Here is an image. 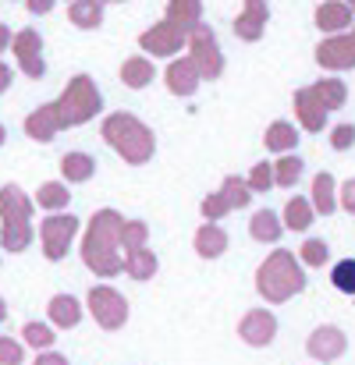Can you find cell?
<instances>
[{
  "instance_id": "6da1fadb",
  "label": "cell",
  "mask_w": 355,
  "mask_h": 365,
  "mask_svg": "<svg viewBox=\"0 0 355 365\" xmlns=\"http://www.w3.org/2000/svg\"><path fill=\"white\" fill-rule=\"evenodd\" d=\"M306 348H309L313 359H320V362H334V359L345 355L349 341H345V334H341L338 327H320V330H313V337H309Z\"/></svg>"
},
{
  "instance_id": "7a4b0ae2",
  "label": "cell",
  "mask_w": 355,
  "mask_h": 365,
  "mask_svg": "<svg viewBox=\"0 0 355 365\" xmlns=\"http://www.w3.org/2000/svg\"><path fill=\"white\" fill-rule=\"evenodd\" d=\"M277 337V319L270 312H249L241 319V341L252 348H266Z\"/></svg>"
},
{
  "instance_id": "3957f363",
  "label": "cell",
  "mask_w": 355,
  "mask_h": 365,
  "mask_svg": "<svg viewBox=\"0 0 355 365\" xmlns=\"http://www.w3.org/2000/svg\"><path fill=\"white\" fill-rule=\"evenodd\" d=\"M79 319H82V309H79V302H75L71 294H57V298L50 302V323H54V327L71 330V327H79Z\"/></svg>"
},
{
  "instance_id": "277c9868",
  "label": "cell",
  "mask_w": 355,
  "mask_h": 365,
  "mask_svg": "<svg viewBox=\"0 0 355 365\" xmlns=\"http://www.w3.org/2000/svg\"><path fill=\"white\" fill-rule=\"evenodd\" d=\"M21 341H25V348L50 351V348H54V341H57V334H54L46 323H25V327H21Z\"/></svg>"
},
{
  "instance_id": "5b68a950",
  "label": "cell",
  "mask_w": 355,
  "mask_h": 365,
  "mask_svg": "<svg viewBox=\"0 0 355 365\" xmlns=\"http://www.w3.org/2000/svg\"><path fill=\"white\" fill-rule=\"evenodd\" d=\"M331 280H334V287H338L341 294H355V259L338 262L334 273H331Z\"/></svg>"
},
{
  "instance_id": "8992f818",
  "label": "cell",
  "mask_w": 355,
  "mask_h": 365,
  "mask_svg": "<svg viewBox=\"0 0 355 365\" xmlns=\"http://www.w3.org/2000/svg\"><path fill=\"white\" fill-rule=\"evenodd\" d=\"M21 359H25V344L0 337V365H21Z\"/></svg>"
},
{
  "instance_id": "52a82bcc",
  "label": "cell",
  "mask_w": 355,
  "mask_h": 365,
  "mask_svg": "<svg viewBox=\"0 0 355 365\" xmlns=\"http://www.w3.org/2000/svg\"><path fill=\"white\" fill-rule=\"evenodd\" d=\"M64 167H68V174H71L75 181H82V178H89V174H93V167H96V163H93L89 156H68V160H64Z\"/></svg>"
},
{
  "instance_id": "ba28073f",
  "label": "cell",
  "mask_w": 355,
  "mask_h": 365,
  "mask_svg": "<svg viewBox=\"0 0 355 365\" xmlns=\"http://www.w3.org/2000/svg\"><path fill=\"white\" fill-rule=\"evenodd\" d=\"M352 142H355V128H352V124H349V128H338V131H334V149H349Z\"/></svg>"
},
{
  "instance_id": "9c48e42d",
  "label": "cell",
  "mask_w": 355,
  "mask_h": 365,
  "mask_svg": "<svg viewBox=\"0 0 355 365\" xmlns=\"http://www.w3.org/2000/svg\"><path fill=\"white\" fill-rule=\"evenodd\" d=\"M306 259H309V262H327V245L324 242H309L306 245Z\"/></svg>"
},
{
  "instance_id": "30bf717a",
  "label": "cell",
  "mask_w": 355,
  "mask_h": 365,
  "mask_svg": "<svg viewBox=\"0 0 355 365\" xmlns=\"http://www.w3.org/2000/svg\"><path fill=\"white\" fill-rule=\"evenodd\" d=\"M36 365H71L64 355H57V351H43L39 359H36Z\"/></svg>"
},
{
  "instance_id": "8fae6325",
  "label": "cell",
  "mask_w": 355,
  "mask_h": 365,
  "mask_svg": "<svg viewBox=\"0 0 355 365\" xmlns=\"http://www.w3.org/2000/svg\"><path fill=\"white\" fill-rule=\"evenodd\" d=\"M345 206H349V210H355V185H349V188H345Z\"/></svg>"
},
{
  "instance_id": "7c38bea8",
  "label": "cell",
  "mask_w": 355,
  "mask_h": 365,
  "mask_svg": "<svg viewBox=\"0 0 355 365\" xmlns=\"http://www.w3.org/2000/svg\"><path fill=\"white\" fill-rule=\"evenodd\" d=\"M7 86H11V75H7V71H4V68H0V93H4V89H7Z\"/></svg>"
},
{
  "instance_id": "4fadbf2b",
  "label": "cell",
  "mask_w": 355,
  "mask_h": 365,
  "mask_svg": "<svg viewBox=\"0 0 355 365\" xmlns=\"http://www.w3.org/2000/svg\"><path fill=\"white\" fill-rule=\"evenodd\" d=\"M7 319V305H4V298H0V323Z\"/></svg>"
},
{
  "instance_id": "5bb4252c",
  "label": "cell",
  "mask_w": 355,
  "mask_h": 365,
  "mask_svg": "<svg viewBox=\"0 0 355 365\" xmlns=\"http://www.w3.org/2000/svg\"><path fill=\"white\" fill-rule=\"evenodd\" d=\"M0 46H4V29H0Z\"/></svg>"
}]
</instances>
